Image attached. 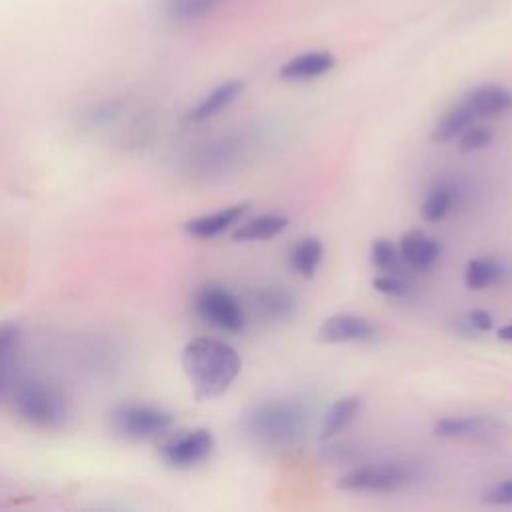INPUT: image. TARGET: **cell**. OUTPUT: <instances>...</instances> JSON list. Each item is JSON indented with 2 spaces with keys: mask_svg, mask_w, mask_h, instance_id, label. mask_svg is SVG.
Masks as SVG:
<instances>
[{
  "mask_svg": "<svg viewBox=\"0 0 512 512\" xmlns=\"http://www.w3.org/2000/svg\"><path fill=\"white\" fill-rule=\"evenodd\" d=\"M288 226L286 216L278 214H266V216H256L244 224H240L232 232V240L236 242H256V240H268L278 236L284 228Z\"/></svg>",
  "mask_w": 512,
  "mask_h": 512,
  "instance_id": "21",
  "label": "cell"
},
{
  "mask_svg": "<svg viewBox=\"0 0 512 512\" xmlns=\"http://www.w3.org/2000/svg\"><path fill=\"white\" fill-rule=\"evenodd\" d=\"M468 326H472L476 332H488L492 328V316L486 310H472L466 316Z\"/></svg>",
  "mask_w": 512,
  "mask_h": 512,
  "instance_id": "28",
  "label": "cell"
},
{
  "mask_svg": "<svg viewBox=\"0 0 512 512\" xmlns=\"http://www.w3.org/2000/svg\"><path fill=\"white\" fill-rule=\"evenodd\" d=\"M318 340L324 344L368 342L378 336V328L358 314H332L318 328Z\"/></svg>",
  "mask_w": 512,
  "mask_h": 512,
  "instance_id": "8",
  "label": "cell"
},
{
  "mask_svg": "<svg viewBox=\"0 0 512 512\" xmlns=\"http://www.w3.org/2000/svg\"><path fill=\"white\" fill-rule=\"evenodd\" d=\"M8 394L16 414L36 428H60L68 418V400L60 388L42 378H16Z\"/></svg>",
  "mask_w": 512,
  "mask_h": 512,
  "instance_id": "2",
  "label": "cell"
},
{
  "mask_svg": "<svg viewBox=\"0 0 512 512\" xmlns=\"http://www.w3.org/2000/svg\"><path fill=\"white\" fill-rule=\"evenodd\" d=\"M454 200H456V190L452 184L440 182V184L432 186L420 206L422 220H426L430 224L444 220L450 214Z\"/></svg>",
  "mask_w": 512,
  "mask_h": 512,
  "instance_id": "23",
  "label": "cell"
},
{
  "mask_svg": "<svg viewBox=\"0 0 512 512\" xmlns=\"http://www.w3.org/2000/svg\"><path fill=\"white\" fill-rule=\"evenodd\" d=\"M464 100L470 104L478 118L500 116L512 110V92L500 84H480L472 88Z\"/></svg>",
  "mask_w": 512,
  "mask_h": 512,
  "instance_id": "14",
  "label": "cell"
},
{
  "mask_svg": "<svg viewBox=\"0 0 512 512\" xmlns=\"http://www.w3.org/2000/svg\"><path fill=\"white\" fill-rule=\"evenodd\" d=\"M110 426L126 440H148L166 434L174 426V416L158 406L124 402L110 412Z\"/></svg>",
  "mask_w": 512,
  "mask_h": 512,
  "instance_id": "4",
  "label": "cell"
},
{
  "mask_svg": "<svg viewBox=\"0 0 512 512\" xmlns=\"http://www.w3.org/2000/svg\"><path fill=\"white\" fill-rule=\"evenodd\" d=\"M242 90H244L242 80H226V82L218 84L196 106H192L186 112V122L188 124H202V122L214 118L224 108H228L232 102H236L238 96L242 94Z\"/></svg>",
  "mask_w": 512,
  "mask_h": 512,
  "instance_id": "13",
  "label": "cell"
},
{
  "mask_svg": "<svg viewBox=\"0 0 512 512\" xmlns=\"http://www.w3.org/2000/svg\"><path fill=\"white\" fill-rule=\"evenodd\" d=\"M214 436L208 428H194L182 434L170 436L160 448V460L174 470H190L204 460L210 458L214 452Z\"/></svg>",
  "mask_w": 512,
  "mask_h": 512,
  "instance_id": "7",
  "label": "cell"
},
{
  "mask_svg": "<svg viewBox=\"0 0 512 512\" xmlns=\"http://www.w3.org/2000/svg\"><path fill=\"white\" fill-rule=\"evenodd\" d=\"M482 500L488 504V506H512V478H504L496 484H492Z\"/></svg>",
  "mask_w": 512,
  "mask_h": 512,
  "instance_id": "27",
  "label": "cell"
},
{
  "mask_svg": "<svg viewBox=\"0 0 512 512\" xmlns=\"http://www.w3.org/2000/svg\"><path fill=\"white\" fill-rule=\"evenodd\" d=\"M460 142H458V148L462 152H474V150H482L486 148L492 138H494V132L490 126H484V124H472L468 126L460 136Z\"/></svg>",
  "mask_w": 512,
  "mask_h": 512,
  "instance_id": "25",
  "label": "cell"
},
{
  "mask_svg": "<svg viewBox=\"0 0 512 512\" xmlns=\"http://www.w3.org/2000/svg\"><path fill=\"white\" fill-rule=\"evenodd\" d=\"M504 428V424L486 414H472V416H446L434 422L432 434L436 438H488L492 434H498Z\"/></svg>",
  "mask_w": 512,
  "mask_h": 512,
  "instance_id": "9",
  "label": "cell"
},
{
  "mask_svg": "<svg viewBox=\"0 0 512 512\" xmlns=\"http://www.w3.org/2000/svg\"><path fill=\"white\" fill-rule=\"evenodd\" d=\"M396 248H398L400 260L408 268L420 270V272L432 268L440 256V244L432 236L424 234L422 230L404 232Z\"/></svg>",
  "mask_w": 512,
  "mask_h": 512,
  "instance_id": "11",
  "label": "cell"
},
{
  "mask_svg": "<svg viewBox=\"0 0 512 512\" xmlns=\"http://www.w3.org/2000/svg\"><path fill=\"white\" fill-rule=\"evenodd\" d=\"M250 204L248 202H240V204H232L226 206L218 212L212 214H204V216H196L190 218L182 224V230L192 236V238H200V240H208L214 236H220L222 232H226L228 228H232L246 212H248Z\"/></svg>",
  "mask_w": 512,
  "mask_h": 512,
  "instance_id": "10",
  "label": "cell"
},
{
  "mask_svg": "<svg viewBox=\"0 0 512 512\" xmlns=\"http://www.w3.org/2000/svg\"><path fill=\"white\" fill-rule=\"evenodd\" d=\"M246 430L262 442L282 444L302 430V412L286 402H266L246 414Z\"/></svg>",
  "mask_w": 512,
  "mask_h": 512,
  "instance_id": "5",
  "label": "cell"
},
{
  "mask_svg": "<svg viewBox=\"0 0 512 512\" xmlns=\"http://www.w3.org/2000/svg\"><path fill=\"white\" fill-rule=\"evenodd\" d=\"M336 66V56L328 50H308L286 60L278 74L284 80H314L328 74Z\"/></svg>",
  "mask_w": 512,
  "mask_h": 512,
  "instance_id": "12",
  "label": "cell"
},
{
  "mask_svg": "<svg viewBox=\"0 0 512 512\" xmlns=\"http://www.w3.org/2000/svg\"><path fill=\"white\" fill-rule=\"evenodd\" d=\"M478 120V116L474 114V110L470 108V104L460 98L458 102H454L438 120V124L434 126L432 132V140L434 142H450L454 138H458L468 126H472Z\"/></svg>",
  "mask_w": 512,
  "mask_h": 512,
  "instance_id": "17",
  "label": "cell"
},
{
  "mask_svg": "<svg viewBox=\"0 0 512 512\" xmlns=\"http://www.w3.org/2000/svg\"><path fill=\"white\" fill-rule=\"evenodd\" d=\"M254 306L264 318L284 320L296 312V298L284 286H266L256 292Z\"/></svg>",
  "mask_w": 512,
  "mask_h": 512,
  "instance_id": "18",
  "label": "cell"
},
{
  "mask_svg": "<svg viewBox=\"0 0 512 512\" xmlns=\"http://www.w3.org/2000/svg\"><path fill=\"white\" fill-rule=\"evenodd\" d=\"M228 0H160V12L174 24H192L220 10Z\"/></svg>",
  "mask_w": 512,
  "mask_h": 512,
  "instance_id": "15",
  "label": "cell"
},
{
  "mask_svg": "<svg viewBox=\"0 0 512 512\" xmlns=\"http://www.w3.org/2000/svg\"><path fill=\"white\" fill-rule=\"evenodd\" d=\"M182 368L196 400L222 396L242 370L240 354L218 338H192L182 350Z\"/></svg>",
  "mask_w": 512,
  "mask_h": 512,
  "instance_id": "1",
  "label": "cell"
},
{
  "mask_svg": "<svg viewBox=\"0 0 512 512\" xmlns=\"http://www.w3.org/2000/svg\"><path fill=\"white\" fill-rule=\"evenodd\" d=\"M362 410V398L360 396H344L338 398L324 414V422H322V432L320 438L328 440L332 436H336L338 432H342Z\"/></svg>",
  "mask_w": 512,
  "mask_h": 512,
  "instance_id": "20",
  "label": "cell"
},
{
  "mask_svg": "<svg viewBox=\"0 0 512 512\" xmlns=\"http://www.w3.org/2000/svg\"><path fill=\"white\" fill-rule=\"evenodd\" d=\"M416 470L402 462H378L352 468L338 480L340 490L348 492H394L410 486Z\"/></svg>",
  "mask_w": 512,
  "mask_h": 512,
  "instance_id": "6",
  "label": "cell"
},
{
  "mask_svg": "<svg viewBox=\"0 0 512 512\" xmlns=\"http://www.w3.org/2000/svg\"><path fill=\"white\" fill-rule=\"evenodd\" d=\"M498 338H500V340H508V342H512V324L502 326V328L498 330Z\"/></svg>",
  "mask_w": 512,
  "mask_h": 512,
  "instance_id": "29",
  "label": "cell"
},
{
  "mask_svg": "<svg viewBox=\"0 0 512 512\" xmlns=\"http://www.w3.org/2000/svg\"><path fill=\"white\" fill-rule=\"evenodd\" d=\"M398 248L388 238H376L370 246V260L382 272H392L398 266Z\"/></svg>",
  "mask_w": 512,
  "mask_h": 512,
  "instance_id": "24",
  "label": "cell"
},
{
  "mask_svg": "<svg viewBox=\"0 0 512 512\" xmlns=\"http://www.w3.org/2000/svg\"><path fill=\"white\" fill-rule=\"evenodd\" d=\"M372 286H374V290H378L380 294H386V296H406L410 292V284L394 272L376 276L372 280Z\"/></svg>",
  "mask_w": 512,
  "mask_h": 512,
  "instance_id": "26",
  "label": "cell"
},
{
  "mask_svg": "<svg viewBox=\"0 0 512 512\" xmlns=\"http://www.w3.org/2000/svg\"><path fill=\"white\" fill-rule=\"evenodd\" d=\"M22 332L16 322H0V394L16 380V364Z\"/></svg>",
  "mask_w": 512,
  "mask_h": 512,
  "instance_id": "16",
  "label": "cell"
},
{
  "mask_svg": "<svg viewBox=\"0 0 512 512\" xmlns=\"http://www.w3.org/2000/svg\"><path fill=\"white\" fill-rule=\"evenodd\" d=\"M194 312L210 326L238 334L246 328V314L240 300L222 284H204L194 292Z\"/></svg>",
  "mask_w": 512,
  "mask_h": 512,
  "instance_id": "3",
  "label": "cell"
},
{
  "mask_svg": "<svg viewBox=\"0 0 512 512\" xmlns=\"http://www.w3.org/2000/svg\"><path fill=\"white\" fill-rule=\"evenodd\" d=\"M322 256H324V246H322L320 238L308 236V238H302L300 242H296L290 248L288 262H290V268L298 276L312 278L316 274L320 262H322Z\"/></svg>",
  "mask_w": 512,
  "mask_h": 512,
  "instance_id": "19",
  "label": "cell"
},
{
  "mask_svg": "<svg viewBox=\"0 0 512 512\" xmlns=\"http://www.w3.org/2000/svg\"><path fill=\"white\" fill-rule=\"evenodd\" d=\"M506 274V266L496 258H474L464 268V284L470 290H484L498 284Z\"/></svg>",
  "mask_w": 512,
  "mask_h": 512,
  "instance_id": "22",
  "label": "cell"
}]
</instances>
